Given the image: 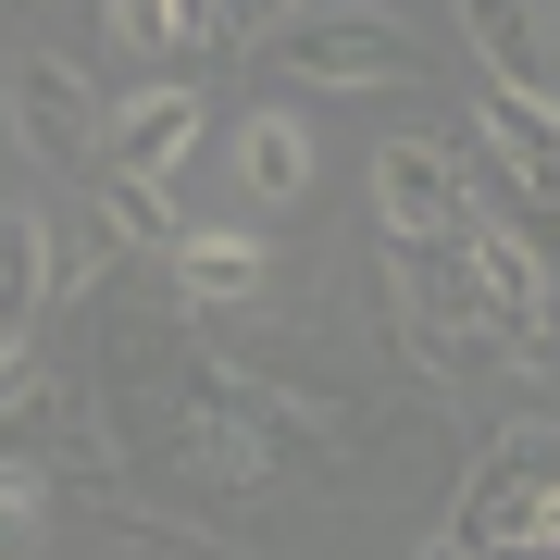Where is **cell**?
<instances>
[{
    "label": "cell",
    "instance_id": "cell-1",
    "mask_svg": "<svg viewBox=\"0 0 560 560\" xmlns=\"http://www.w3.org/2000/svg\"><path fill=\"white\" fill-rule=\"evenodd\" d=\"M88 374H101V423H113L125 460L175 474L187 499H212V511H261L275 448L237 423L224 349H212V324L187 312L175 287H138V275L88 287Z\"/></svg>",
    "mask_w": 560,
    "mask_h": 560
},
{
    "label": "cell",
    "instance_id": "cell-2",
    "mask_svg": "<svg viewBox=\"0 0 560 560\" xmlns=\"http://www.w3.org/2000/svg\"><path fill=\"white\" fill-rule=\"evenodd\" d=\"M511 548H560V411L486 436V460L460 474L448 523H436L411 560H511Z\"/></svg>",
    "mask_w": 560,
    "mask_h": 560
},
{
    "label": "cell",
    "instance_id": "cell-3",
    "mask_svg": "<svg viewBox=\"0 0 560 560\" xmlns=\"http://www.w3.org/2000/svg\"><path fill=\"white\" fill-rule=\"evenodd\" d=\"M261 75L287 88H324V101H386V88H423V38L374 0H287L275 25L249 38Z\"/></svg>",
    "mask_w": 560,
    "mask_h": 560
},
{
    "label": "cell",
    "instance_id": "cell-4",
    "mask_svg": "<svg viewBox=\"0 0 560 560\" xmlns=\"http://www.w3.org/2000/svg\"><path fill=\"white\" fill-rule=\"evenodd\" d=\"M0 125H13L25 175H50V187H101L113 175V101H101V75H88L75 50L25 38L0 62Z\"/></svg>",
    "mask_w": 560,
    "mask_h": 560
},
{
    "label": "cell",
    "instance_id": "cell-5",
    "mask_svg": "<svg viewBox=\"0 0 560 560\" xmlns=\"http://www.w3.org/2000/svg\"><path fill=\"white\" fill-rule=\"evenodd\" d=\"M386 287H399V337H411L423 374H474V361H499L460 237H386Z\"/></svg>",
    "mask_w": 560,
    "mask_h": 560
},
{
    "label": "cell",
    "instance_id": "cell-6",
    "mask_svg": "<svg viewBox=\"0 0 560 560\" xmlns=\"http://www.w3.org/2000/svg\"><path fill=\"white\" fill-rule=\"evenodd\" d=\"M460 261H474V300H486L499 361H548V349H560V275L511 237L499 212H460Z\"/></svg>",
    "mask_w": 560,
    "mask_h": 560
},
{
    "label": "cell",
    "instance_id": "cell-7",
    "mask_svg": "<svg viewBox=\"0 0 560 560\" xmlns=\"http://www.w3.org/2000/svg\"><path fill=\"white\" fill-rule=\"evenodd\" d=\"M200 138H212V88H200V75H150V88H125V101H113V175L175 187Z\"/></svg>",
    "mask_w": 560,
    "mask_h": 560
},
{
    "label": "cell",
    "instance_id": "cell-8",
    "mask_svg": "<svg viewBox=\"0 0 560 560\" xmlns=\"http://www.w3.org/2000/svg\"><path fill=\"white\" fill-rule=\"evenodd\" d=\"M175 300L200 312V324H224V312H261L275 300V249L249 237V224H175Z\"/></svg>",
    "mask_w": 560,
    "mask_h": 560
},
{
    "label": "cell",
    "instance_id": "cell-9",
    "mask_svg": "<svg viewBox=\"0 0 560 560\" xmlns=\"http://www.w3.org/2000/svg\"><path fill=\"white\" fill-rule=\"evenodd\" d=\"M374 212H386V237H460V162L436 138H386L374 150Z\"/></svg>",
    "mask_w": 560,
    "mask_h": 560
},
{
    "label": "cell",
    "instance_id": "cell-10",
    "mask_svg": "<svg viewBox=\"0 0 560 560\" xmlns=\"http://www.w3.org/2000/svg\"><path fill=\"white\" fill-rule=\"evenodd\" d=\"M224 162H237V200L249 212H287V200H312V175H324V150H312V125L287 113V101H261L237 138H224Z\"/></svg>",
    "mask_w": 560,
    "mask_h": 560
},
{
    "label": "cell",
    "instance_id": "cell-11",
    "mask_svg": "<svg viewBox=\"0 0 560 560\" xmlns=\"http://www.w3.org/2000/svg\"><path fill=\"white\" fill-rule=\"evenodd\" d=\"M474 125H486V150H499L523 187H548V200H560V101H548V88H486Z\"/></svg>",
    "mask_w": 560,
    "mask_h": 560
},
{
    "label": "cell",
    "instance_id": "cell-12",
    "mask_svg": "<svg viewBox=\"0 0 560 560\" xmlns=\"http://www.w3.org/2000/svg\"><path fill=\"white\" fill-rule=\"evenodd\" d=\"M448 13H460V38H474L486 88H548V13L536 0H448Z\"/></svg>",
    "mask_w": 560,
    "mask_h": 560
},
{
    "label": "cell",
    "instance_id": "cell-13",
    "mask_svg": "<svg viewBox=\"0 0 560 560\" xmlns=\"http://www.w3.org/2000/svg\"><path fill=\"white\" fill-rule=\"evenodd\" d=\"M50 287H62V249H50V212H38V200H0V337H25Z\"/></svg>",
    "mask_w": 560,
    "mask_h": 560
},
{
    "label": "cell",
    "instance_id": "cell-14",
    "mask_svg": "<svg viewBox=\"0 0 560 560\" xmlns=\"http://www.w3.org/2000/svg\"><path fill=\"white\" fill-rule=\"evenodd\" d=\"M88 200H101V224H113V237H138V249H175V187H150V175H101Z\"/></svg>",
    "mask_w": 560,
    "mask_h": 560
},
{
    "label": "cell",
    "instance_id": "cell-15",
    "mask_svg": "<svg viewBox=\"0 0 560 560\" xmlns=\"http://www.w3.org/2000/svg\"><path fill=\"white\" fill-rule=\"evenodd\" d=\"M50 548V486L25 460H0V560H38Z\"/></svg>",
    "mask_w": 560,
    "mask_h": 560
},
{
    "label": "cell",
    "instance_id": "cell-16",
    "mask_svg": "<svg viewBox=\"0 0 560 560\" xmlns=\"http://www.w3.org/2000/svg\"><path fill=\"white\" fill-rule=\"evenodd\" d=\"M38 13H88V0H38Z\"/></svg>",
    "mask_w": 560,
    "mask_h": 560
}]
</instances>
